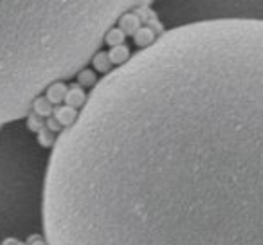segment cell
<instances>
[{
    "instance_id": "1",
    "label": "cell",
    "mask_w": 263,
    "mask_h": 245,
    "mask_svg": "<svg viewBox=\"0 0 263 245\" xmlns=\"http://www.w3.org/2000/svg\"><path fill=\"white\" fill-rule=\"evenodd\" d=\"M263 22L173 27L54 139L47 245H263Z\"/></svg>"
},
{
    "instance_id": "2",
    "label": "cell",
    "mask_w": 263,
    "mask_h": 245,
    "mask_svg": "<svg viewBox=\"0 0 263 245\" xmlns=\"http://www.w3.org/2000/svg\"><path fill=\"white\" fill-rule=\"evenodd\" d=\"M150 0H0V126L80 72L119 16Z\"/></svg>"
},
{
    "instance_id": "3",
    "label": "cell",
    "mask_w": 263,
    "mask_h": 245,
    "mask_svg": "<svg viewBox=\"0 0 263 245\" xmlns=\"http://www.w3.org/2000/svg\"><path fill=\"white\" fill-rule=\"evenodd\" d=\"M162 27H180L209 20H261L263 0H154Z\"/></svg>"
},
{
    "instance_id": "4",
    "label": "cell",
    "mask_w": 263,
    "mask_h": 245,
    "mask_svg": "<svg viewBox=\"0 0 263 245\" xmlns=\"http://www.w3.org/2000/svg\"><path fill=\"white\" fill-rule=\"evenodd\" d=\"M78 112H80V110L72 108V106H69V105H58L56 108H52V117L58 121V125L62 126V128H67V126H70L74 121H76Z\"/></svg>"
},
{
    "instance_id": "5",
    "label": "cell",
    "mask_w": 263,
    "mask_h": 245,
    "mask_svg": "<svg viewBox=\"0 0 263 245\" xmlns=\"http://www.w3.org/2000/svg\"><path fill=\"white\" fill-rule=\"evenodd\" d=\"M116 26L119 27L124 34H130V36H134V33H136V31L141 27V18H139V15H137V13L126 11V13H123V15L119 16V20H117Z\"/></svg>"
},
{
    "instance_id": "6",
    "label": "cell",
    "mask_w": 263,
    "mask_h": 245,
    "mask_svg": "<svg viewBox=\"0 0 263 245\" xmlns=\"http://www.w3.org/2000/svg\"><path fill=\"white\" fill-rule=\"evenodd\" d=\"M85 99H87V94H85V90H83V87H81V85H72V87H67L65 98H63L65 105L80 110L81 106L85 105Z\"/></svg>"
},
{
    "instance_id": "7",
    "label": "cell",
    "mask_w": 263,
    "mask_h": 245,
    "mask_svg": "<svg viewBox=\"0 0 263 245\" xmlns=\"http://www.w3.org/2000/svg\"><path fill=\"white\" fill-rule=\"evenodd\" d=\"M65 92H67V85L63 81H54V83L47 85V88L44 90V96L47 98V101L51 105H60L65 98Z\"/></svg>"
},
{
    "instance_id": "8",
    "label": "cell",
    "mask_w": 263,
    "mask_h": 245,
    "mask_svg": "<svg viewBox=\"0 0 263 245\" xmlns=\"http://www.w3.org/2000/svg\"><path fill=\"white\" fill-rule=\"evenodd\" d=\"M106 56H108V60H110L112 65L119 67V65H123L128 58H130V49H128V45H124V44L114 45V47H110V51L106 52Z\"/></svg>"
},
{
    "instance_id": "9",
    "label": "cell",
    "mask_w": 263,
    "mask_h": 245,
    "mask_svg": "<svg viewBox=\"0 0 263 245\" xmlns=\"http://www.w3.org/2000/svg\"><path fill=\"white\" fill-rule=\"evenodd\" d=\"M31 112H34L40 117H49V116H52V105L47 101V98H45L44 94H40L31 103Z\"/></svg>"
},
{
    "instance_id": "10",
    "label": "cell",
    "mask_w": 263,
    "mask_h": 245,
    "mask_svg": "<svg viewBox=\"0 0 263 245\" xmlns=\"http://www.w3.org/2000/svg\"><path fill=\"white\" fill-rule=\"evenodd\" d=\"M134 38H136V44L139 45V47H146V45L154 44V42L157 40V34L154 33V29H152L150 26L148 27L141 26L139 29L134 33Z\"/></svg>"
},
{
    "instance_id": "11",
    "label": "cell",
    "mask_w": 263,
    "mask_h": 245,
    "mask_svg": "<svg viewBox=\"0 0 263 245\" xmlns=\"http://www.w3.org/2000/svg\"><path fill=\"white\" fill-rule=\"evenodd\" d=\"M92 67H94V70H98V72H103L106 74L108 70H112V63H110L108 56H106V52H94V56H92Z\"/></svg>"
},
{
    "instance_id": "12",
    "label": "cell",
    "mask_w": 263,
    "mask_h": 245,
    "mask_svg": "<svg viewBox=\"0 0 263 245\" xmlns=\"http://www.w3.org/2000/svg\"><path fill=\"white\" fill-rule=\"evenodd\" d=\"M124 38H126V34H124L123 31H121L117 26H112V27H110V29L105 33V38H103V44H106V45H110V47H114V45L124 44Z\"/></svg>"
},
{
    "instance_id": "13",
    "label": "cell",
    "mask_w": 263,
    "mask_h": 245,
    "mask_svg": "<svg viewBox=\"0 0 263 245\" xmlns=\"http://www.w3.org/2000/svg\"><path fill=\"white\" fill-rule=\"evenodd\" d=\"M76 78H78V85H81V87H94L96 85V74H94V70H88V69H81L80 72L76 74Z\"/></svg>"
},
{
    "instance_id": "14",
    "label": "cell",
    "mask_w": 263,
    "mask_h": 245,
    "mask_svg": "<svg viewBox=\"0 0 263 245\" xmlns=\"http://www.w3.org/2000/svg\"><path fill=\"white\" fill-rule=\"evenodd\" d=\"M26 119H27V130H29V132L38 134V132H40V130L45 126L44 117L36 116V114H34V112H29V114H27Z\"/></svg>"
},
{
    "instance_id": "15",
    "label": "cell",
    "mask_w": 263,
    "mask_h": 245,
    "mask_svg": "<svg viewBox=\"0 0 263 245\" xmlns=\"http://www.w3.org/2000/svg\"><path fill=\"white\" fill-rule=\"evenodd\" d=\"M38 144H40L42 148H47V146H52V144H54V137H52V132L45 128V126L40 130V132H38Z\"/></svg>"
},
{
    "instance_id": "16",
    "label": "cell",
    "mask_w": 263,
    "mask_h": 245,
    "mask_svg": "<svg viewBox=\"0 0 263 245\" xmlns=\"http://www.w3.org/2000/svg\"><path fill=\"white\" fill-rule=\"evenodd\" d=\"M45 128L51 130V132L54 134V132H60V130H62V126L58 125V121H56L54 117L49 116V117H47V123H45Z\"/></svg>"
},
{
    "instance_id": "17",
    "label": "cell",
    "mask_w": 263,
    "mask_h": 245,
    "mask_svg": "<svg viewBox=\"0 0 263 245\" xmlns=\"http://www.w3.org/2000/svg\"><path fill=\"white\" fill-rule=\"evenodd\" d=\"M26 245H47V243H45V240L40 236V234H33V236L27 238Z\"/></svg>"
},
{
    "instance_id": "18",
    "label": "cell",
    "mask_w": 263,
    "mask_h": 245,
    "mask_svg": "<svg viewBox=\"0 0 263 245\" xmlns=\"http://www.w3.org/2000/svg\"><path fill=\"white\" fill-rule=\"evenodd\" d=\"M18 245H26V243H24V241H20V243Z\"/></svg>"
}]
</instances>
